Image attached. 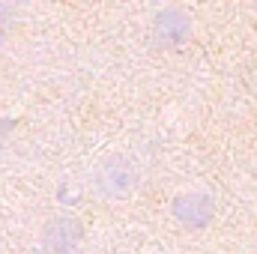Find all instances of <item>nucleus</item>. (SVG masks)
I'll use <instances>...</instances> for the list:
<instances>
[{"instance_id": "f257e3e1", "label": "nucleus", "mask_w": 257, "mask_h": 254, "mask_svg": "<svg viewBox=\"0 0 257 254\" xmlns=\"http://www.w3.org/2000/svg\"><path fill=\"white\" fill-rule=\"evenodd\" d=\"M90 186L105 200H126L138 189V165L128 156H105L90 174Z\"/></svg>"}, {"instance_id": "f03ea898", "label": "nucleus", "mask_w": 257, "mask_h": 254, "mask_svg": "<svg viewBox=\"0 0 257 254\" xmlns=\"http://www.w3.org/2000/svg\"><path fill=\"white\" fill-rule=\"evenodd\" d=\"M171 212H174V218H177L183 227H189V230H200V227H206V224L212 221V215H215V203H212V197L203 194V191H186V194L174 197Z\"/></svg>"}, {"instance_id": "7ed1b4c3", "label": "nucleus", "mask_w": 257, "mask_h": 254, "mask_svg": "<svg viewBox=\"0 0 257 254\" xmlns=\"http://www.w3.org/2000/svg\"><path fill=\"white\" fill-rule=\"evenodd\" d=\"M81 239H84V227H81V221L72 218V215H57V218H51V221L45 224V230H42V242H45V248L51 254H72L81 245Z\"/></svg>"}, {"instance_id": "20e7f679", "label": "nucleus", "mask_w": 257, "mask_h": 254, "mask_svg": "<svg viewBox=\"0 0 257 254\" xmlns=\"http://www.w3.org/2000/svg\"><path fill=\"white\" fill-rule=\"evenodd\" d=\"M189 30H192V21L183 9H162L153 21V39L165 48L183 42L189 36Z\"/></svg>"}, {"instance_id": "39448f33", "label": "nucleus", "mask_w": 257, "mask_h": 254, "mask_svg": "<svg viewBox=\"0 0 257 254\" xmlns=\"http://www.w3.org/2000/svg\"><path fill=\"white\" fill-rule=\"evenodd\" d=\"M9 30H12V9L6 3H0V42L9 36Z\"/></svg>"}]
</instances>
